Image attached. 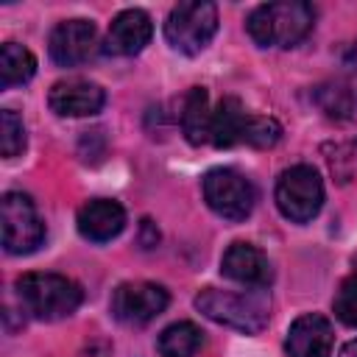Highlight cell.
I'll list each match as a JSON object with an SVG mask.
<instances>
[{"label":"cell","instance_id":"cell-1","mask_svg":"<svg viewBox=\"0 0 357 357\" xmlns=\"http://www.w3.org/2000/svg\"><path fill=\"white\" fill-rule=\"evenodd\" d=\"M195 310L215 324H223L243 335H257L268 326L271 296L265 287H248V290L204 287L195 296Z\"/></svg>","mask_w":357,"mask_h":357},{"label":"cell","instance_id":"cell-2","mask_svg":"<svg viewBox=\"0 0 357 357\" xmlns=\"http://www.w3.org/2000/svg\"><path fill=\"white\" fill-rule=\"evenodd\" d=\"M312 25L315 8L304 0L262 3L245 20V31L259 47H296L307 39Z\"/></svg>","mask_w":357,"mask_h":357},{"label":"cell","instance_id":"cell-3","mask_svg":"<svg viewBox=\"0 0 357 357\" xmlns=\"http://www.w3.org/2000/svg\"><path fill=\"white\" fill-rule=\"evenodd\" d=\"M14 287L22 310L39 321L67 318L84 301L81 284L61 273H22Z\"/></svg>","mask_w":357,"mask_h":357},{"label":"cell","instance_id":"cell-4","mask_svg":"<svg viewBox=\"0 0 357 357\" xmlns=\"http://www.w3.org/2000/svg\"><path fill=\"white\" fill-rule=\"evenodd\" d=\"M218 33V6L206 0H187L170 8L165 20V39L184 56H198Z\"/></svg>","mask_w":357,"mask_h":357},{"label":"cell","instance_id":"cell-5","mask_svg":"<svg viewBox=\"0 0 357 357\" xmlns=\"http://www.w3.org/2000/svg\"><path fill=\"white\" fill-rule=\"evenodd\" d=\"M273 198L287 220L307 223L324 206V181L312 165H293L276 178Z\"/></svg>","mask_w":357,"mask_h":357},{"label":"cell","instance_id":"cell-6","mask_svg":"<svg viewBox=\"0 0 357 357\" xmlns=\"http://www.w3.org/2000/svg\"><path fill=\"white\" fill-rule=\"evenodd\" d=\"M204 201L223 220H245L257 204V190L234 167H212L204 176Z\"/></svg>","mask_w":357,"mask_h":357},{"label":"cell","instance_id":"cell-7","mask_svg":"<svg viewBox=\"0 0 357 357\" xmlns=\"http://www.w3.org/2000/svg\"><path fill=\"white\" fill-rule=\"evenodd\" d=\"M3 223V248L8 254H31L45 240V223L36 212V204L25 192H6L0 201Z\"/></svg>","mask_w":357,"mask_h":357},{"label":"cell","instance_id":"cell-8","mask_svg":"<svg viewBox=\"0 0 357 357\" xmlns=\"http://www.w3.org/2000/svg\"><path fill=\"white\" fill-rule=\"evenodd\" d=\"M167 290L156 282H123L112 293V315L126 326H145L167 310Z\"/></svg>","mask_w":357,"mask_h":357},{"label":"cell","instance_id":"cell-9","mask_svg":"<svg viewBox=\"0 0 357 357\" xmlns=\"http://www.w3.org/2000/svg\"><path fill=\"white\" fill-rule=\"evenodd\" d=\"M98 50V28L89 20H64L50 31L47 53L59 67H78Z\"/></svg>","mask_w":357,"mask_h":357},{"label":"cell","instance_id":"cell-10","mask_svg":"<svg viewBox=\"0 0 357 357\" xmlns=\"http://www.w3.org/2000/svg\"><path fill=\"white\" fill-rule=\"evenodd\" d=\"M103 103H106L103 86L86 78H61L47 92V106L59 117H89L98 114Z\"/></svg>","mask_w":357,"mask_h":357},{"label":"cell","instance_id":"cell-11","mask_svg":"<svg viewBox=\"0 0 357 357\" xmlns=\"http://www.w3.org/2000/svg\"><path fill=\"white\" fill-rule=\"evenodd\" d=\"M220 273L243 287H268L273 279L265 251L251 243H231L220 257Z\"/></svg>","mask_w":357,"mask_h":357},{"label":"cell","instance_id":"cell-12","mask_svg":"<svg viewBox=\"0 0 357 357\" xmlns=\"http://www.w3.org/2000/svg\"><path fill=\"white\" fill-rule=\"evenodd\" d=\"M332 343H335V332L329 318L318 312H307L290 324L284 337V351L287 357H332Z\"/></svg>","mask_w":357,"mask_h":357},{"label":"cell","instance_id":"cell-13","mask_svg":"<svg viewBox=\"0 0 357 357\" xmlns=\"http://www.w3.org/2000/svg\"><path fill=\"white\" fill-rule=\"evenodd\" d=\"M151 36H153V22H151L148 11L126 8L112 20L103 50L112 53V56H137V53L145 50Z\"/></svg>","mask_w":357,"mask_h":357},{"label":"cell","instance_id":"cell-14","mask_svg":"<svg viewBox=\"0 0 357 357\" xmlns=\"http://www.w3.org/2000/svg\"><path fill=\"white\" fill-rule=\"evenodd\" d=\"M78 231L92 243L114 240L126 226V209L112 198H92L78 209Z\"/></svg>","mask_w":357,"mask_h":357},{"label":"cell","instance_id":"cell-15","mask_svg":"<svg viewBox=\"0 0 357 357\" xmlns=\"http://www.w3.org/2000/svg\"><path fill=\"white\" fill-rule=\"evenodd\" d=\"M245 123H248V112L243 109V103L231 95L220 98L218 106L212 109V131H209V142L215 148H234L243 142L245 134Z\"/></svg>","mask_w":357,"mask_h":357},{"label":"cell","instance_id":"cell-16","mask_svg":"<svg viewBox=\"0 0 357 357\" xmlns=\"http://www.w3.org/2000/svg\"><path fill=\"white\" fill-rule=\"evenodd\" d=\"M181 131L190 145H204L209 142L212 131V109H209V95L204 86H192L184 100H181Z\"/></svg>","mask_w":357,"mask_h":357},{"label":"cell","instance_id":"cell-17","mask_svg":"<svg viewBox=\"0 0 357 357\" xmlns=\"http://www.w3.org/2000/svg\"><path fill=\"white\" fill-rule=\"evenodd\" d=\"M204 343V332L192 321H176L162 329L156 349L162 357H195Z\"/></svg>","mask_w":357,"mask_h":357},{"label":"cell","instance_id":"cell-18","mask_svg":"<svg viewBox=\"0 0 357 357\" xmlns=\"http://www.w3.org/2000/svg\"><path fill=\"white\" fill-rule=\"evenodd\" d=\"M33 73H36V59L28 47H22L17 42H6L0 47V84L6 89L31 81Z\"/></svg>","mask_w":357,"mask_h":357},{"label":"cell","instance_id":"cell-19","mask_svg":"<svg viewBox=\"0 0 357 357\" xmlns=\"http://www.w3.org/2000/svg\"><path fill=\"white\" fill-rule=\"evenodd\" d=\"M315 103L332 120H349L354 112V92L343 81H329L315 89Z\"/></svg>","mask_w":357,"mask_h":357},{"label":"cell","instance_id":"cell-20","mask_svg":"<svg viewBox=\"0 0 357 357\" xmlns=\"http://www.w3.org/2000/svg\"><path fill=\"white\" fill-rule=\"evenodd\" d=\"M0 151L6 159H14L25 151V126L14 109L0 112Z\"/></svg>","mask_w":357,"mask_h":357},{"label":"cell","instance_id":"cell-21","mask_svg":"<svg viewBox=\"0 0 357 357\" xmlns=\"http://www.w3.org/2000/svg\"><path fill=\"white\" fill-rule=\"evenodd\" d=\"M282 137V126L273 117H262V114H248L245 123V134L243 142L251 148H273Z\"/></svg>","mask_w":357,"mask_h":357},{"label":"cell","instance_id":"cell-22","mask_svg":"<svg viewBox=\"0 0 357 357\" xmlns=\"http://www.w3.org/2000/svg\"><path fill=\"white\" fill-rule=\"evenodd\" d=\"M332 310H335V318L346 326H357V273L346 276L335 293V301H332Z\"/></svg>","mask_w":357,"mask_h":357},{"label":"cell","instance_id":"cell-23","mask_svg":"<svg viewBox=\"0 0 357 357\" xmlns=\"http://www.w3.org/2000/svg\"><path fill=\"white\" fill-rule=\"evenodd\" d=\"M346 162H349V170H351V176H354V173H357V142H346V145H337V148L332 151L329 167H332V173H335L337 178H340Z\"/></svg>","mask_w":357,"mask_h":357},{"label":"cell","instance_id":"cell-24","mask_svg":"<svg viewBox=\"0 0 357 357\" xmlns=\"http://www.w3.org/2000/svg\"><path fill=\"white\" fill-rule=\"evenodd\" d=\"M103 151H106V137H103V131H100V128L84 131V137H81V156H84L86 162H98V159L103 156Z\"/></svg>","mask_w":357,"mask_h":357},{"label":"cell","instance_id":"cell-25","mask_svg":"<svg viewBox=\"0 0 357 357\" xmlns=\"http://www.w3.org/2000/svg\"><path fill=\"white\" fill-rule=\"evenodd\" d=\"M142 248H153L159 243V231L151 226V220H142Z\"/></svg>","mask_w":357,"mask_h":357},{"label":"cell","instance_id":"cell-26","mask_svg":"<svg viewBox=\"0 0 357 357\" xmlns=\"http://www.w3.org/2000/svg\"><path fill=\"white\" fill-rule=\"evenodd\" d=\"M340 357H357V337H354V340H349V343L343 346Z\"/></svg>","mask_w":357,"mask_h":357}]
</instances>
